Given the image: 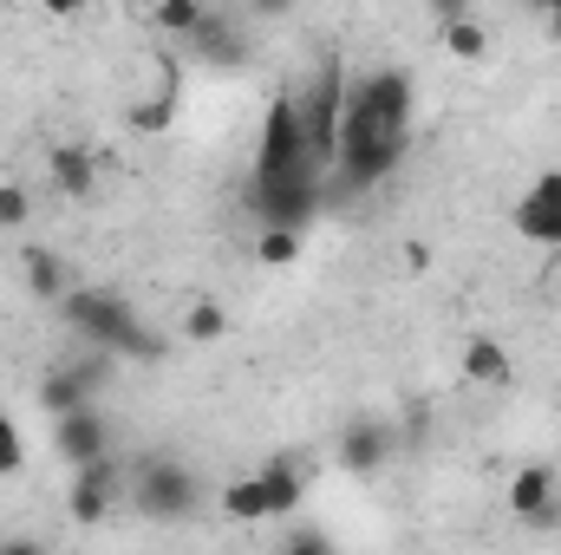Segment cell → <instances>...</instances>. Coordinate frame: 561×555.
Listing matches in <instances>:
<instances>
[{
	"instance_id": "obj_22",
	"label": "cell",
	"mask_w": 561,
	"mask_h": 555,
	"mask_svg": "<svg viewBox=\"0 0 561 555\" xmlns=\"http://www.w3.org/2000/svg\"><path fill=\"white\" fill-rule=\"evenodd\" d=\"M26 471V438H20V424L0 412V477H20Z\"/></svg>"
},
{
	"instance_id": "obj_11",
	"label": "cell",
	"mask_w": 561,
	"mask_h": 555,
	"mask_svg": "<svg viewBox=\"0 0 561 555\" xmlns=\"http://www.w3.org/2000/svg\"><path fill=\"white\" fill-rule=\"evenodd\" d=\"M457 373H463L470 386H510V380H516V366H510V347H503V340H490V333H470V340H463V360H457Z\"/></svg>"
},
{
	"instance_id": "obj_4",
	"label": "cell",
	"mask_w": 561,
	"mask_h": 555,
	"mask_svg": "<svg viewBox=\"0 0 561 555\" xmlns=\"http://www.w3.org/2000/svg\"><path fill=\"white\" fill-rule=\"evenodd\" d=\"M346 66H340V53L333 59H320L313 66V79H307V92H300V125H307V150L320 157V163H333V150H340V125H346Z\"/></svg>"
},
{
	"instance_id": "obj_15",
	"label": "cell",
	"mask_w": 561,
	"mask_h": 555,
	"mask_svg": "<svg viewBox=\"0 0 561 555\" xmlns=\"http://www.w3.org/2000/svg\"><path fill=\"white\" fill-rule=\"evenodd\" d=\"M196 46H203V59H216V66H236L242 59V26H229V20H203L196 26Z\"/></svg>"
},
{
	"instance_id": "obj_14",
	"label": "cell",
	"mask_w": 561,
	"mask_h": 555,
	"mask_svg": "<svg viewBox=\"0 0 561 555\" xmlns=\"http://www.w3.org/2000/svg\"><path fill=\"white\" fill-rule=\"evenodd\" d=\"M20 275H26V287H33L39 301H66V294H72V269H66L53 249H26V256H20Z\"/></svg>"
},
{
	"instance_id": "obj_3",
	"label": "cell",
	"mask_w": 561,
	"mask_h": 555,
	"mask_svg": "<svg viewBox=\"0 0 561 555\" xmlns=\"http://www.w3.org/2000/svg\"><path fill=\"white\" fill-rule=\"evenodd\" d=\"M196 503H203V484H196L190 464H176V457H144L138 471H131V510L150 517V523H190Z\"/></svg>"
},
{
	"instance_id": "obj_20",
	"label": "cell",
	"mask_w": 561,
	"mask_h": 555,
	"mask_svg": "<svg viewBox=\"0 0 561 555\" xmlns=\"http://www.w3.org/2000/svg\"><path fill=\"white\" fill-rule=\"evenodd\" d=\"M183 333H190V340H203V347H216V340L229 333V314H222L216 301H196V307L183 314Z\"/></svg>"
},
{
	"instance_id": "obj_12",
	"label": "cell",
	"mask_w": 561,
	"mask_h": 555,
	"mask_svg": "<svg viewBox=\"0 0 561 555\" xmlns=\"http://www.w3.org/2000/svg\"><path fill=\"white\" fill-rule=\"evenodd\" d=\"M255 484H262L268 523H275V517H294V510H300V497H307V484H300V464H294V457H268V464L255 471Z\"/></svg>"
},
{
	"instance_id": "obj_6",
	"label": "cell",
	"mask_w": 561,
	"mask_h": 555,
	"mask_svg": "<svg viewBox=\"0 0 561 555\" xmlns=\"http://www.w3.org/2000/svg\"><path fill=\"white\" fill-rule=\"evenodd\" d=\"M99 386H105V360H79V366H53V373L39 380V406H46V418L92 412V399H99Z\"/></svg>"
},
{
	"instance_id": "obj_13",
	"label": "cell",
	"mask_w": 561,
	"mask_h": 555,
	"mask_svg": "<svg viewBox=\"0 0 561 555\" xmlns=\"http://www.w3.org/2000/svg\"><path fill=\"white\" fill-rule=\"evenodd\" d=\"M46 170H53V190L59 196H92V183H99V157L85 144H59L46 157Z\"/></svg>"
},
{
	"instance_id": "obj_23",
	"label": "cell",
	"mask_w": 561,
	"mask_h": 555,
	"mask_svg": "<svg viewBox=\"0 0 561 555\" xmlns=\"http://www.w3.org/2000/svg\"><path fill=\"white\" fill-rule=\"evenodd\" d=\"M26 209H33V203H26V190H20V183H0V229H20V223H26Z\"/></svg>"
},
{
	"instance_id": "obj_21",
	"label": "cell",
	"mask_w": 561,
	"mask_h": 555,
	"mask_svg": "<svg viewBox=\"0 0 561 555\" xmlns=\"http://www.w3.org/2000/svg\"><path fill=\"white\" fill-rule=\"evenodd\" d=\"M255 256H262L268 269H287V262L300 256V236H294V229H262V236H255Z\"/></svg>"
},
{
	"instance_id": "obj_16",
	"label": "cell",
	"mask_w": 561,
	"mask_h": 555,
	"mask_svg": "<svg viewBox=\"0 0 561 555\" xmlns=\"http://www.w3.org/2000/svg\"><path fill=\"white\" fill-rule=\"evenodd\" d=\"M437 46H444L450 59H483V53H490V26L463 13V20H450V26L437 33Z\"/></svg>"
},
{
	"instance_id": "obj_7",
	"label": "cell",
	"mask_w": 561,
	"mask_h": 555,
	"mask_svg": "<svg viewBox=\"0 0 561 555\" xmlns=\"http://www.w3.org/2000/svg\"><path fill=\"white\" fill-rule=\"evenodd\" d=\"M53 451H59L72 471H92V464H105V457H112V424H105V412L92 406V412L53 418Z\"/></svg>"
},
{
	"instance_id": "obj_24",
	"label": "cell",
	"mask_w": 561,
	"mask_h": 555,
	"mask_svg": "<svg viewBox=\"0 0 561 555\" xmlns=\"http://www.w3.org/2000/svg\"><path fill=\"white\" fill-rule=\"evenodd\" d=\"M280 555H333V543H327L320 530H294V536L280 543Z\"/></svg>"
},
{
	"instance_id": "obj_8",
	"label": "cell",
	"mask_w": 561,
	"mask_h": 555,
	"mask_svg": "<svg viewBox=\"0 0 561 555\" xmlns=\"http://www.w3.org/2000/svg\"><path fill=\"white\" fill-rule=\"evenodd\" d=\"M516 229L536 249H561V170H542L523 196H516Z\"/></svg>"
},
{
	"instance_id": "obj_19",
	"label": "cell",
	"mask_w": 561,
	"mask_h": 555,
	"mask_svg": "<svg viewBox=\"0 0 561 555\" xmlns=\"http://www.w3.org/2000/svg\"><path fill=\"white\" fill-rule=\"evenodd\" d=\"M131 125H138V132H150V138L176 125V72L163 79V92H157V99H144L138 112H131Z\"/></svg>"
},
{
	"instance_id": "obj_1",
	"label": "cell",
	"mask_w": 561,
	"mask_h": 555,
	"mask_svg": "<svg viewBox=\"0 0 561 555\" xmlns=\"http://www.w3.org/2000/svg\"><path fill=\"white\" fill-rule=\"evenodd\" d=\"M412 105H419V92H412L405 66H379L346 92V125H340V150H333V190L340 196H359L405 163Z\"/></svg>"
},
{
	"instance_id": "obj_9",
	"label": "cell",
	"mask_w": 561,
	"mask_h": 555,
	"mask_svg": "<svg viewBox=\"0 0 561 555\" xmlns=\"http://www.w3.org/2000/svg\"><path fill=\"white\" fill-rule=\"evenodd\" d=\"M510 510L529 523V530H561V490L549 464H523L510 477Z\"/></svg>"
},
{
	"instance_id": "obj_17",
	"label": "cell",
	"mask_w": 561,
	"mask_h": 555,
	"mask_svg": "<svg viewBox=\"0 0 561 555\" xmlns=\"http://www.w3.org/2000/svg\"><path fill=\"white\" fill-rule=\"evenodd\" d=\"M222 517H229V523H268V503H262L255 471H249V477H236V484L222 490Z\"/></svg>"
},
{
	"instance_id": "obj_26",
	"label": "cell",
	"mask_w": 561,
	"mask_h": 555,
	"mask_svg": "<svg viewBox=\"0 0 561 555\" xmlns=\"http://www.w3.org/2000/svg\"><path fill=\"white\" fill-rule=\"evenodd\" d=\"M542 26H549V33L561 39V7H549V13H542Z\"/></svg>"
},
{
	"instance_id": "obj_18",
	"label": "cell",
	"mask_w": 561,
	"mask_h": 555,
	"mask_svg": "<svg viewBox=\"0 0 561 555\" xmlns=\"http://www.w3.org/2000/svg\"><path fill=\"white\" fill-rule=\"evenodd\" d=\"M163 33H176V39H196V26L209 20V7L203 0H157V13H150Z\"/></svg>"
},
{
	"instance_id": "obj_25",
	"label": "cell",
	"mask_w": 561,
	"mask_h": 555,
	"mask_svg": "<svg viewBox=\"0 0 561 555\" xmlns=\"http://www.w3.org/2000/svg\"><path fill=\"white\" fill-rule=\"evenodd\" d=\"M0 555H46V550H39L33 536H7V543H0Z\"/></svg>"
},
{
	"instance_id": "obj_2",
	"label": "cell",
	"mask_w": 561,
	"mask_h": 555,
	"mask_svg": "<svg viewBox=\"0 0 561 555\" xmlns=\"http://www.w3.org/2000/svg\"><path fill=\"white\" fill-rule=\"evenodd\" d=\"M59 314H66V327H72V333H85L99 353H125V360H163V340L144 327L138 307H131L125 294H105V287H72V294L59 301Z\"/></svg>"
},
{
	"instance_id": "obj_5",
	"label": "cell",
	"mask_w": 561,
	"mask_h": 555,
	"mask_svg": "<svg viewBox=\"0 0 561 555\" xmlns=\"http://www.w3.org/2000/svg\"><path fill=\"white\" fill-rule=\"evenodd\" d=\"M118 503H125V477H118V464H112V457H105V464H92V471H72L66 517H72L79 530H99Z\"/></svg>"
},
{
	"instance_id": "obj_10",
	"label": "cell",
	"mask_w": 561,
	"mask_h": 555,
	"mask_svg": "<svg viewBox=\"0 0 561 555\" xmlns=\"http://www.w3.org/2000/svg\"><path fill=\"white\" fill-rule=\"evenodd\" d=\"M392 444H399V431H392L386 418H353V424L340 431V471H346V477H373V471H386Z\"/></svg>"
}]
</instances>
